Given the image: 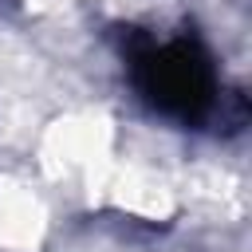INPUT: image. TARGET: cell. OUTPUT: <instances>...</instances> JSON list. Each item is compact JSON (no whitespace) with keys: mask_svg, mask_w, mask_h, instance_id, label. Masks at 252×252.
Wrapping results in <instances>:
<instances>
[{"mask_svg":"<svg viewBox=\"0 0 252 252\" xmlns=\"http://www.w3.org/2000/svg\"><path fill=\"white\" fill-rule=\"evenodd\" d=\"M126 67L138 87V94L165 118L177 122H205L217 110V67L209 47L197 35H173V39H154L130 28L126 35Z\"/></svg>","mask_w":252,"mask_h":252,"instance_id":"6da1fadb","label":"cell"}]
</instances>
